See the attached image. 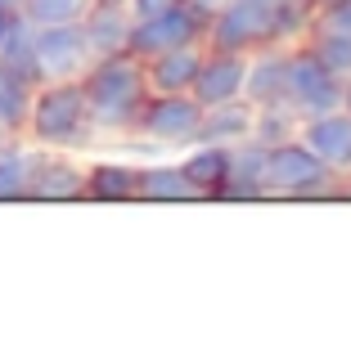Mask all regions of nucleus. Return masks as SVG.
<instances>
[{
  "label": "nucleus",
  "instance_id": "nucleus-1",
  "mask_svg": "<svg viewBox=\"0 0 351 346\" xmlns=\"http://www.w3.org/2000/svg\"><path fill=\"white\" fill-rule=\"evenodd\" d=\"M82 90H86V103H90V122L99 131V144L117 140V135H131L135 117H140V103L149 99L145 63L135 59V54L95 59L82 77Z\"/></svg>",
  "mask_w": 351,
  "mask_h": 346
},
{
  "label": "nucleus",
  "instance_id": "nucleus-2",
  "mask_svg": "<svg viewBox=\"0 0 351 346\" xmlns=\"http://www.w3.org/2000/svg\"><path fill=\"white\" fill-rule=\"evenodd\" d=\"M23 140L36 149H68V153H95L99 131L90 122L82 82H41L32 90V112Z\"/></svg>",
  "mask_w": 351,
  "mask_h": 346
},
{
  "label": "nucleus",
  "instance_id": "nucleus-3",
  "mask_svg": "<svg viewBox=\"0 0 351 346\" xmlns=\"http://www.w3.org/2000/svg\"><path fill=\"white\" fill-rule=\"evenodd\" d=\"M266 194L270 198H289V203H311V198H342L347 194V175L324 166L306 144L293 140L275 144L266 162Z\"/></svg>",
  "mask_w": 351,
  "mask_h": 346
},
{
  "label": "nucleus",
  "instance_id": "nucleus-4",
  "mask_svg": "<svg viewBox=\"0 0 351 346\" xmlns=\"http://www.w3.org/2000/svg\"><path fill=\"white\" fill-rule=\"evenodd\" d=\"M203 131V103L189 90L180 95H149L140 103V117H135V135H145L149 144H158L162 153H180L198 140Z\"/></svg>",
  "mask_w": 351,
  "mask_h": 346
},
{
  "label": "nucleus",
  "instance_id": "nucleus-5",
  "mask_svg": "<svg viewBox=\"0 0 351 346\" xmlns=\"http://www.w3.org/2000/svg\"><path fill=\"white\" fill-rule=\"evenodd\" d=\"M275 5L279 0H226L207 23V45L234 54L275 45Z\"/></svg>",
  "mask_w": 351,
  "mask_h": 346
},
{
  "label": "nucleus",
  "instance_id": "nucleus-6",
  "mask_svg": "<svg viewBox=\"0 0 351 346\" xmlns=\"http://www.w3.org/2000/svg\"><path fill=\"white\" fill-rule=\"evenodd\" d=\"M342 82L338 72H329L320 63V54L311 45H289V77H284V103L298 117H315V112L342 108Z\"/></svg>",
  "mask_w": 351,
  "mask_h": 346
},
{
  "label": "nucleus",
  "instance_id": "nucleus-7",
  "mask_svg": "<svg viewBox=\"0 0 351 346\" xmlns=\"http://www.w3.org/2000/svg\"><path fill=\"white\" fill-rule=\"evenodd\" d=\"M82 198H86V153L32 144L27 203H82Z\"/></svg>",
  "mask_w": 351,
  "mask_h": 346
},
{
  "label": "nucleus",
  "instance_id": "nucleus-8",
  "mask_svg": "<svg viewBox=\"0 0 351 346\" xmlns=\"http://www.w3.org/2000/svg\"><path fill=\"white\" fill-rule=\"evenodd\" d=\"M207 14L198 10L194 0H180L162 14H149V18H135V32H131V54L135 59H154L162 50H176V45H194V41H207Z\"/></svg>",
  "mask_w": 351,
  "mask_h": 346
},
{
  "label": "nucleus",
  "instance_id": "nucleus-9",
  "mask_svg": "<svg viewBox=\"0 0 351 346\" xmlns=\"http://www.w3.org/2000/svg\"><path fill=\"white\" fill-rule=\"evenodd\" d=\"M36 72L41 82H82L86 68L95 63V50L86 41L82 23H50L36 27Z\"/></svg>",
  "mask_w": 351,
  "mask_h": 346
},
{
  "label": "nucleus",
  "instance_id": "nucleus-10",
  "mask_svg": "<svg viewBox=\"0 0 351 346\" xmlns=\"http://www.w3.org/2000/svg\"><path fill=\"white\" fill-rule=\"evenodd\" d=\"M86 198L90 203H140V162L113 149L86 153Z\"/></svg>",
  "mask_w": 351,
  "mask_h": 346
},
{
  "label": "nucleus",
  "instance_id": "nucleus-11",
  "mask_svg": "<svg viewBox=\"0 0 351 346\" xmlns=\"http://www.w3.org/2000/svg\"><path fill=\"white\" fill-rule=\"evenodd\" d=\"M298 140L324 166H333L342 175L351 171V112L347 108H329V112H315V117H302Z\"/></svg>",
  "mask_w": 351,
  "mask_h": 346
},
{
  "label": "nucleus",
  "instance_id": "nucleus-12",
  "mask_svg": "<svg viewBox=\"0 0 351 346\" xmlns=\"http://www.w3.org/2000/svg\"><path fill=\"white\" fill-rule=\"evenodd\" d=\"M243 82H248V54L212 50V45H207L203 68H198V82H194V99L203 103V108L243 99Z\"/></svg>",
  "mask_w": 351,
  "mask_h": 346
},
{
  "label": "nucleus",
  "instance_id": "nucleus-13",
  "mask_svg": "<svg viewBox=\"0 0 351 346\" xmlns=\"http://www.w3.org/2000/svg\"><path fill=\"white\" fill-rule=\"evenodd\" d=\"M203 54H207V41H194V45L162 50V54H154V59H140V63H145L149 95H180V90L194 95L198 68H203Z\"/></svg>",
  "mask_w": 351,
  "mask_h": 346
},
{
  "label": "nucleus",
  "instance_id": "nucleus-14",
  "mask_svg": "<svg viewBox=\"0 0 351 346\" xmlns=\"http://www.w3.org/2000/svg\"><path fill=\"white\" fill-rule=\"evenodd\" d=\"M176 162L185 166L189 184L203 198H221V189L230 180V166H234V149L230 144H212V140H194L189 149L176 153Z\"/></svg>",
  "mask_w": 351,
  "mask_h": 346
},
{
  "label": "nucleus",
  "instance_id": "nucleus-15",
  "mask_svg": "<svg viewBox=\"0 0 351 346\" xmlns=\"http://www.w3.org/2000/svg\"><path fill=\"white\" fill-rule=\"evenodd\" d=\"M284 77H289V45H261V50H252L243 99H248L252 108L284 103Z\"/></svg>",
  "mask_w": 351,
  "mask_h": 346
},
{
  "label": "nucleus",
  "instance_id": "nucleus-16",
  "mask_svg": "<svg viewBox=\"0 0 351 346\" xmlns=\"http://www.w3.org/2000/svg\"><path fill=\"white\" fill-rule=\"evenodd\" d=\"M86 41H90L95 59H113V54H131V32H135V14L126 5H95L82 18Z\"/></svg>",
  "mask_w": 351,
  "mask_h": 346
},
{
  "label": "nucleus",
  "instance_id": "nucleus-17",
  "mask_svg": "<svg viewBox=\"0 0 351 346\" xmlns=\"http://www.w3.org/2000/svg\"><path fill=\"white\" fill-rule=\"evenodd\" d=\"M266 162H270V149L257 140H243L234 144V166H230V180L221 189V203H257L266 194Z\"/></svg>",
  "mask_w": 351,
  "mask_h": 346
},
{
  "label": "nucleus",
  "instance_id": "nucleus-18",
  "mask_svg": "<svg viewBox=\"0 0 351 346\" xmlns=\"http://www.w3.org/2000/svg\"><path fill=\"white\" fill-rule=\"evenodd\" d=\"M140 203H203V194L189 184L176 153H167L154 162H140Z\"/></svg>",
  "mask_w": 351,
  "mask_h": 346
},
{
  "label": "nucleus",
  "instance_id": "nucleus-19",
  "mask_svg": "<svg viewBox=\"0 0 351 346\" xmlns=\"http://www.w3.org/2000/svg\"><path fill=\"white\" fill-rule=\"evenodd\" d=\"M252 126H257V108L248 99H230L217 103V108H203V131L198 140H212V144H243L252 140Z\"/></svg>",
  "mask_w": 351,
  "mask_h": 346
},
{
  "label": "nucleus",
  "instance_id": "nucleus-20",
  "mask_svg": "<svg viewBox=\"0 0 351 346\" xmlns=\"http://www.w3.org/2000/svg\"><path fill=\"white\" fill-rule=\"evenodd\" d=\"M32 144L23 135H0V203H27Z\"/></svg>",
  "mask_w": 351,
  "mask_h": 346
},
{
  "label": "nucleus",
  "instance_id": "nucleus-21",
  "mask_svg": "<svg viewBox=\"0 0 351 346\" xmlns=\"http://www.w3.org/2000/svg\"><path fill=\"white\" fill-rule=\"evenodd\" d=\"M32 90H36L32 82H23V77L0 68V135H23L27 131Z\"/></svg>",
  "mask_w": 351,
  "mask_h": 346
},
{
  "label": "nucleus",
  "instance_id": "nucleus-22",
  "mask_svg": "<svg viewBox=\"0 0 351 346\" xmlns=\"http://www.w3.org/2000/svg\"><path fill=\"white\" fill-rule=\"evenodd\" d=\"M302 126V117L289 108V103H266V108H257V126H252V140L266 144V149H275V144L293 140Z\"/></svg>",
  "mask_w": 351,
  "mask_h": 346
},
{
  "label": "nucleus",
  "instance_id": "nucleus-23",
  "mask_svg": "<svg viewBox=\"0 0 351 346\" xmlns=\"http://www.w3.org/2000/svg\"><path fill=\"white\" fill-rule=\"evenodd\" d=\"M99 0H27L23 18L36 23V27H50V23H82Z\"/></svg>",
  "mask_w": 351,
  "mask_h": 346
},
{
  "label": "nucleus",
  "instance_id": "nucleus-24",
  "mask_svg": "<svg viewBox=\"0 0 351 346\" xmlns=\"http://www.w3.org/2000/svg\"><path fill=\"white\" fill-rule=\"evenodd\" d=\"M302 45H311V50L320 54L324 68L338 72L342 82L351 77V32H311Z\"/></svg>",
  "mask_w": 351,
  "mask_h": 346
},
{
  "label": "nucleus",
  "instance_id": "nucleus-25",
  "mask_svg": "<svg viewBox=\"0 0 351 346\" xmlns=\"http://www.w3.org/2000/svg\"><path fill=\"white\" fill-rule=\"evenodd\" d=\"M311 32H351V0H315Z\"/></svg>",
  "mask_w": 351,
  "mask_h": 346
},
{
  "label": "nucleus",
  "instance_id": "nucleus-26",
  "mask_svg": "<svg viewBox=\"0 0 351 346\" xmlns=\"http://www.w3.org/2000/svg\"><path fill=\"white\" fill-rule=\"evenodd\" d=\"M171 5H180V0H126V10H131L135 18H149V14H162V10H171Z\"/></svg>",
  "mask_w": 351,
  "mask_h": 346
},
{
  "label": "nucleus",
  "instance_id": "nucleus-27",
  "mask_svg": "<svg viewBox=\"0 0 351 346\" xmlns=\"http://www.w3.org/2000/svg\"><path fill=\"white\" fill-rule=\"evenodd\" d=\"M27 10V0H0V14H10V18H23Z\"/></svg>",
  "mask_w": 351,
  "mask_h": 346
},
{
  "label": "nucleus",
  "instance_id": "nucleus-28",
  "mask_svg": "<svg viewBox=\"0 0 351 346\" xmlns=\"http://www.w3.org/2000/svg\"><path fill=\"white\" fill-rule=\"evenodd\" d=\"M10 32H14V18H10V14H0V50H5V41H10Z\"/></svg>",
  "mask_w": 351,
  "mask_h": 346
},
{
  "label": "nucleus",
  "instance_id": "nucleus-29",
  "mask_svg": "<svg viewBox=\"0 0 351 346\" xmlns=\"http://www.w3.org/2000/svg\"><path fill=\"white\" fill-rule=\"evenodd\" d=\"M194 5H198V10H203V14H207V18H212V14H217V10H221V5H226V0H194Z\"/></svg>",
  "mask_w": 351,
  "mask_h": 346
},
{
  "label": "nucleus",
  "instance_id": "nucleus-30",
  "mask_svg": "<svg viewBox=\"0 0 351 346\" xmlns=\"http://www.w3.org/2000/svg\"><path fill=\"white\" fill-rule=\"evenodd\" d=\"M342 108L351 112V77H347V90H342Z\"/></svg>",
  "mask_w": 351,
  "mask_h": 346
},
{
  "label": "nucleus",
  "instance_id": "nucleus-31",
  "mask_svg": "<svg viewBox=\"0 0 351 346\" xmlns=\"http://www.w3.org/2000/svg\"><path fill=\"white\" fill-rule=\"evenodd\" d=\"M104 5H126V0H104Z\"/></svg>",
  "mask_w": 351,
  "mask_h": 346
}]
</instances>
